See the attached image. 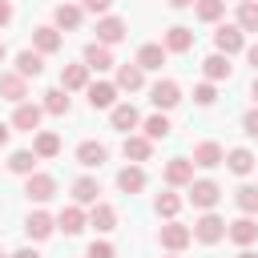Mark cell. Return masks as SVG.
Here are the masks:
<instances>
[{
    "instance_id": "obj_1",
    "label": "cell",
    "mask_w": 258,
    "mask_h": 258,
    "mask_svg": "<svg viewBox=\"0 0 258 258\" xmlns=\"http://www.w3.org/2000/svg\"><path fill=\"white\" fill-rule=\"evenodd\" d=\"M198 242H206V246H214V242H222L226 238V222L218 218V214H202L198 222H194V230H189Z\"/></svg>"
},
{
    "instance_id": "obj_2",
    "label": "cell",
    "mask_w": 258,
    "mask_h": 258,
    "mask_svg": "<svg viewBox=\"0 0 258 258\" xmlns=\"http://www.w3.org/2000/svg\"><path fill=\"white\" fill-rule=\"evenodd\" d=\"M218 198H222V189H218V181H189V202L198 206V210H214L218 206Z\"/></svg>"
},
{
    "instance_id": "obj_3",
    "label": "cell",
    "mask_w": 258,
    "mask_h": 258,
    "mask_svg": "<svg viewBox=\"0 0 258 258\" xmlns=\"http://www.w3.org/2000/svg\"><path fill=\"white\" fill-rule=\"evenodd\" d=\"M121 40H125V20L121 16H101L97 20V44L109 48V44H121Z\"/></svg>"
},
{
    "instance_id": "obj_4",
    "label": "cell",
    "mask_w": 258,
    "mask_h": 258,
    "mask_svg": "<svg viewBox=\"0 0 258 258\" xmlns=\"http://www.w3.org/2000/svg\"><path fill=\"white\" fill-rule=\"evenodd\" d=\"M214 44H218L222 56H234V52H242L246 40H242V28H238V24H222V28L214 32Z\"/></svg>"
},
{
    "instance_id": "obj_5",
    "label": "cell",
    "mask_w": 258,
    "mask_h": 258,
    "mask_svg": "<svg viewBox=\"0 0 258 258\" xmlns=\"http://www.w3.org/2000/svg\"><path fill=\"white\" fill-rule=\"evenodd\" d=\"M105 157H109V149H105L101 141H81V145H77V161H81L85 169H101Z\"/></svg>"
},
{
    "instance_id": "obj_6",
    "label": "cell",
    "mask_w": 258,
    "mask_h": 258,
    "mask_svg": "<svg viewBox=\"0 0 258 258\" xmlns=\"http://www.w3.org/2000/svg\"><path fill=\"white\" fill-rule=\"evenodd\" d=\"M24 194H28L32 202H48V198L56 194V181H52L48 173H28V181H24Z\"/></svg>"
},
{
    "instance_id": "obj_7",
    "label": "cell",
    "mask_w": 258,
    "mask_h": 258,
    "mask_svg": "<svg viewBox=\"0 0 258 258\" xmlns=\"http://www.w3.org/2000/svg\"><path fill=\"white\" fill-rule=\"evenodd\" d=\"M189 242H194L189 226H181V222H169V226H161V246H165V250H185Z\"/></svg>"
},
{
    "instance_id": "obj_8",
    "label": "cell",
    "mask_w": 258,
    "mask_h": 258,
    "mask_svg": "<svg viewBox=\"0 0 258 258\" xmlns=\"http://www.w3.org/2000/svg\"><path fill=\"white\" fill-rule=\"evenodd\" d=\"M0 97H4V101H12V105H20V101L28 97L24 77H20V73H0Z\"/></svg>"
},
{
    "instance_id": "obj_9",
    "label": "cell",
    "mask_w": 258,
    "mask_h": 258,
    "mask_svg": "<svg viewBox=\"0 0 258 258\" xmlns=\"http://www.w3.org/2000/svg\"><path fill=\"white\" fill-rule=\"evenodd\" d=\"M149 101H153L157 109H173V105L181 101V89H177V81H157V85H153V93H149Z\"/></svg>"
},
{
    "instance_id": "obj_10",
    "label": "cell",
    "mask_w": 258,
    "mask_h": 258,
    "mask_svg": "<svg viewBox=\"0 0 258 258\" xmlns=\"http://www.w3.org/2000/svg\"><path fill=\"white\" fill-rule=\"evenodd\" d=\"M40 117H44V109H40V105L20 101V105H16V113H12V125H16V129H24V133H32V129L40 125Z\"/></svg>"
},
{
    "instance_id": "obj_11",
    "label": "cell",
    "mask_w": 258,
    "mask_h": 258,
    "mask_svg": "<svg viewBox=\"0 0 258 258\" xmlns=\"http://www.w3.org/2000/svg\"><path fill=\"white\" fill-rule=\"evenodd\" d=\"M226 238L238 242V246H250V242L258 238V222H254V218H238V222L226 226Z\"/></svg>"
},
{
    "instance_id": "obj_12",
    "label": "cell",
    "mask_w": 258,
    "mask_h": 258,
    "mask_svg": "<svg viewBox=\"0 0 258 258\" xmlns=\"http://www.w3.org/2000/svg\"><path fill=\"white\" fill-rule=\"evenodd\" d=\"M89 105H93V109H113V105H117V85H109V81L89 85Z\"/></svg>"
},
{
    "instance_id": "obj_13",
    "label": "cell",
    "mask_w": 258,
    "mask_h": 258,
    "mask_svg": "<svg viewBox=\"0 0 258 258\" xmlns=\"http://www.w3.org/2000/svg\"><path fill=\"white\" fill-rule=\"evenodd\" d=\"M222 161H226V153H222L218 141H202V145L194 149V165H202V169H214V165H222Z\"/></svg>"
},
{
    "instance_id": "obj_14",
    "label": "cell",
    "mask_w": 258,
    "mask_h": 258,
    "mask_svg": "<svg viewBox=\"0 0 258 258\" xmlns=\"http://www.w3.org/2000/svg\"><path fill=\"white\" fill-rule=\"evenodd\" d=\"M161 48H169V52H189L194 48V32L185 28V24H173L169 32H165V44Z\"/></svg>"
},
{
    "instance_id": "obj_15",
    "label": "cell",
    "mask_w": 258,
    "mask_h": 258,
    "mask_svg": "<svg viewBox=\"0 0 258 258\" xmlns=\"http://www.w3.org/2000/svg\"><path fill=\"white\" fill-rule=\"evenodd\" d=\"M165 181H169V185H189V181H194V161L173 157V161L165 165Z\"/></svg>"
},
{
    "instance_id": "obj_16",
    "label": "cell",
    "mask_w": 258,
    "mask_h": 258,
    "mask_svg": "<svg viewBox=\"0 0 258 258\" xmlns=\"http://www.w3.org/2000/svg\"><path fill=\"white\" fill-rule=\"evenodd\" d=\"M16 73H20L24 81H28V77H40V73H44V56L32 52V48H24V52L16 56Z\"/></svg>"
},
{
    "instance_id": "obj_17",
    "label": "cell",
    "mask_w": 258,
    "mask_h": 258,
    "mask_svg": "<svg viewBox=\"0 0 258 258\" xmlns=\"http://www.w3.org/2000/svg\"><path fill=\"white\" fill-rule=\"evenodd\" d=\"M32 44H36V52L44 56V52H56L60 48V32L56 28H48V24H40L36 32H32Z\"/></svg>"
},
{
    "instance_id": "obj_18",
    "label": "cell",
    "mask_w": 258,
    "mask_h": 258,
    "mask_svg": "<svg viewBox=\"0 0 258 258\" xmlns=\"http://www.w3.org/2000/svg\"><path fill=\"white\" fill-rule=\"evenodd\" d=\"M85 69H97V73L113 69V52H109L105 44H89V48H85Z\"/></svg>"
},
{
    "instance_id": "obj_19",
    "label": "cell",
    "mask_w": 258,
    "mask_h": 258,
    "mask_svg": "<svg viewBox=\"0 0 258 258\" xmlns=\"http://www.w3.org/2000/svg\"><path fill=\"white\" fill-rule=\"evenodd\" d=\"M202 73H206L210 81H230V56H222V52L206 56V60H202Z\"/></svg>"
},
{
    "instance_id": "obj_20",
    "label": "cell",
    "mask_w": 258,
    "mask_h": 258,
    "mask_svg": "<svg viewBox=\"0 0 258 258\" xmlns=\"http://www.w3.org/2000/svg\"><path fill=\"white\" fill-rule=\"evenodd\" d=\"M89 85V69L85 64H64L60 69V89L69 93V89H85Z\"/></svg>"
},
{
    "instance_id": "obj_21",
    "label": "cell",
    "mask_w": 258,
    "mask_h": 258,
    "mask_svg": "<svg viewBox=\"0 0 258 258\" xmlns=\"http://www.w3.org/2000/svg\"><path fill=\"white\" fill-rule=\"evenodd\" d=\"M117 185H121L125 194H137V189H145V169H141V165H125V169L117 173Z\"/></svg>"
},
{
    "instance_id": "obj_22",
    "label": "cell",
    "mask_w": 258,
    "mask_h": 258,
    "mask_svg": "<svg viewBox=\"0 0 258 258\" xmlns=\"http://www.w3.org/2000/svg\"><path fill=\"white\" fill-rule=\"evenodd\" d=\"M165 64V48L161 44H141V52H137V69L145 73V69H161Z\"/></svg>"
},
{
    "instance_id": "obj_23",
    "label": "cell",
    "mask_w": 258,
    "mask_h": 258,
    "mask_svg": "<svg viewBox=\"0 0 258 258\" xmlns=\"http://www.w3.org/2000/svg\"><path fill=\"white\" fill-rule=\"evenodd\" d=\"M97 194H101L97 177H77V181H73V198H77L81 206H89V202L97 206Z\"/></svg>"
},
{
    "instance_id": "obj_24",
    "label": "cell",
    "mask_w": 258,
    "mask_h": 258,
    "mask_svg": "<svg viewBox=\"0 0 258 258\" xmlns=\"http://www.w3.org/2000/svg\"><path fill=\"white\" fill-rule=\"evenodd\" d=\"M89 226H93V230H101V234H105V230H113V226H117V210H113V206H105V202H97V206H93Z\"/></svg>"
},
{
    "instance_id": "obj_25",
    "label": "cell",
    "mask_w": 258,
    "mask_h": 258,
    "mask_svg": "<svg viewBox=\"0 0 258 258\" xmlns=\"http://www.w3.org/2000/svg\"><path fill=\"white\" fill-rule=\"evenodd\" d=\"M56 226H60L64 234H81V230H85V214H81V206H64L60 218H56Z\"/></svg>"
},
{
    "instance_id": "obj_26",
    "label": "cell",
    "mask_w": 258,
    "mask_h": 258,
    "mask_svg": "<svg viewBox=\"0 0 258 258\" xmlns=\"http://www.w3.org/2000/svg\"><path fill=\"white\" fill-rule=\"evenodd\" d=\"M238 28L258 32V0H238Z\"/></svg>"
},
{
    "instance_id": "obj_27",
    "label": "cell",
    "mask_w": 258,
    "mask_h": 258,
    "mask_svg": "<svg viewBox=\"0 0 258 258\" xmlns=\"http://www.w3.org/2000/svg\"><path fill=\"white\" fill-rule=\"evenodd\" d=\"M141 85H145V73H141L137 64H121V69H117V89H129V93H133V89H141Z\"/></svg>"
},
{
    "instance_id": "obj_28",
    "label": "cell",
    "mask_w": 258,
    "mask_h": 258,
    "mask_svg": "<svg viewBox=\"0 0 258 258\" xmlns=\"http://www.w3.org/2000/svg\"><path fill=\"white\" fill-rule=\"evenodd\" d=\"M32 153H36V157H56V153H60V137H56V133H48V129H44V133H36Z\"/></svg>"
},
{
    "instance_id": "obj_29",
    "label": "cell",
    "mask_w": 258,
    "mask_h": 258,
    "mask_svg": "<svg viewBox=\"0 0 258 258\" xmlns=\"http://www.w3.org/2000/svg\"><path fill=\"white\" fill-rule=\"evenodd\" d=\"M24 230H28V238H36V242H40V238H48V234H52V218L36 210V214H28V222H24Z\"/></svg>"
},
{
    "instance_id": "obj_30",
    "label": "cell",
    "mask_w": 258,
    "mask_h": 258,
    "mask_svg": "<svg viewBox=\"0 0 258 258\" xmlns=\"http://www.w3.org/2000/svg\"><path fill=\"white\" fill-rule=\"evenodd\" d=\"M40 109H44V113H52V117H64V113H69V97H64V89H48Z\"/></svg>"
},
{
    "instance_id": "obj_31",
    "label": "cell",
    "mask_w": 258,
    "mask_h": 258,
    "mask_svg": "<svg viewBox=\"0 0 258 258\" xmlns=\"http://www.w3.org/2000/svg\"><path fill=\"white\" fill-rule=\"evenodd\" d=\"M137 121H141V117H137V109H133V105H113V129L129 133Z\"/></svg>"
},
{
    "instance_id": "obj_32",
    "label": "cell",
    "mask_w": 258,
    "mask_h": 258,
    "mask_svg": "<svg viewBox=\"0 0 258 258\" xmlns=\"http://www.w3.org/2000/svg\"><path fill=\"white\" fill-rule=\"evenodd\" d=\"M36 161H40V157H36L32 149H16V153H12V161H8V169H12V173H24V177H28Z\"/></svg>"
},
{
    "instance_id": "obj_33",
    "label": "cell",
    "mask_w": 258,
    "mask_h": 258,
    "mask_svg": "<svg viewBox=\"0 0 258 258\" xmlns=\"http://www.w3.org/2000/svg\"><path fill=\"white\" fill-rule=\"evenodd\" d=\"M226 165H230L234 173H250V169H254V153H250V149H230V153H226Z\"/></svg>"
},
{
    "instance_id": "obj_34",
    "label": "cell",
    "mask_w": 258,
    "mask_h": 258,
    "mask_svg": "<svg viewBox=\"0 0 258 258\" xmlns=\"http://www.w3.org/2000/svg\"><path fill=\"white\" fill-rule=\"evenodd\" d=\"M149 149H153L149 137H125V157H129V161H145Z\"/></svg>"
},
{
    "instance_id": "obj_35",
    "label": "cell",
    "mask_w": 258,
    "mask_h": 258,
    "mask_svg": "<svg viewBox=\"0 0 258 258\" xmlns=\"http://www.w3.org/2000/svg\"><path fill=\"white\" fill-rule=\"evenodd\" d=\"M169 129H173V125H169V121H165L161 113L145 121V137H149V141H165V137H169Z\"/></svg>"
},
{
    "instance_id": "obj_36",
    "label": "cell",
    "mask_w": 258,
    "mask_h": 258,
    "mask_svg": "<svg viewBox=\"0 0 258 258\" xmlns=\"http://www.w3.org/2000/svg\"><path fill=\"white\" fill-rule=\"evenodd\" d=\"M194 4H198V20H206V24H214L226 8V0H194Z\"/></svg>"
},
{
    "instance_id": "obj_37",
    "label": "cell",
    "mask_w": 258,
    "mask_h": 258,
    "mask_svg": "<svg viewBox=\"0 0 258 258\" xmlns=\"http://www.w3.org/2000/svg\"><path fill=\"white\" fill-rule=\"evenodd\" d=\"M153 210H157L161 218H173V214L181 210V198H177V194H157V202H153Z\"/></svg>"
},
{
    "instance_id": "obj_38",
    "label": "cell",
    "mask_w": 258,
    "mask_h": 258,
    "mask_svg": "<svg viewBox=\"0 0 258 258\" xmlns=\"http://www.w3.org/2000/svg\"><path fill=\"white\" fill-rule=\"evenodd\" d=\"M234 202L242 206V214H258V189H254V185H242V189L234 194Z\"/></svg>"
},
{
    "instance_id": "obj_39",
    "label": "cell",
    "mask_w": 258,
    "mask_h": 258,
    "mask_svg": "<svg viewBox=\"0 0 258 258\" xmlns=\"http://www.w3.org/2000/svg\"><path fill=\"white\" fill-rule=\"evenodd\" d=\"M56 24H60V28H77V24H81V8H77V4H60V8H56Z\"/></svg>"
},
{
    "instance_id": "obj_40",
    "label": "cell",
    "mask_w": 258,
    "mask_h": 258,
    "mask_svg": "<svg viewBox=\"0 0 258 258\" xmlns=\"http://www.w3.org/2000/svg\"><path fill=\"white\" fill-rule=\"evenodd\" d=\"M194 101H198V105H214V101H218L214 85H198V89H194Z\"/></svg>"
},
{
    "instance_id": "obj_41",
    "label": "cell",
    "mask_w": 258,
    "mask_h": 258,
    "mask_svg": "<svg viewBox=\"0 0 258 258\" xmlns=\"http://www.w3.org/2000/svg\"><path fill=\"white\" fill-rule=\"evenodd\" d=\"M85 258H113V246H109V242H93Z\"/></svg>"
},
{
    "instance_id": "obj_42",
    "label": "cell",
    "mask_w": 258,
    "mask_h": 258,
    "mask_svg": "<svg viewBox=\"0 0 258 258\" xmlns=\"http://www.w3.org/2000/svg\"><path fill=\"white\" fill-rule=\"evenodd\" d=\"M242 129H246V137H258V109H250L242 117Z\"/></svg>"
},
{
    "instance_id": "obj_43",
    "label": "cell",
    "mask_w": 258,
    "mask_h": 258,
    "mask_svg": "<svg viewBox=\"0 0 258 258\" xmlns=\"http://www.w3.org/2000/svg\"><path fill=\"white\" fill-rule=\"evenodd\" d=\"M81 4H85L89 12H109V4H113V0H81Z\"/></svg>"
},
{
    "instance_id": "obj_44",
    "label": "cell",
    "mask_w": 258,
    "mask_h": 258,
    "mask_svg": "<svg viewBox=\"0 0 258 258\" xmlns=\"http://www.w3.org/2000/svg\"><path fill=\"white\" fill-rule=\"evenodd\" d=\"M8 20H12V4H8V0H0V28H4Z\"/></svg>"
},
{
    "instance_id": "obj_45",
    "label": "cell",
    "mask_w": 258,
    "mask_h": 258,
    "mask_svg": "<svg viewBox=\"0 0 258 258\" xmlns=\"http://www.w3.org/2000/svg\"><path fill=\"white\" fill-rule=\"evenodd\" d=\"M246 56H250V64L258 69V44H250V48H246Z\"/></svg>"
},
{
    "instance_id": "obj_46",
    "label": "cell",
    "mask_w": 258,
    "mask_h": 258,
    "mask_svg": "<svg viewBox=\"0 0 258 258\" xmlns=\"http://www.w3.org/2000/svg\"><path fill=\"white\" fill-rule=\"evenodd\" d=\"M12 258H40V254H36V250H28V246H24V250H16V254H12Z\"/></svg>"
},
{
    "instance_id": "obj_47",
    "label": "cell",
    "mask_w": 258,
    "mask_h": 258,
    "mask_svg": "<svg viewBox=\"0 0 258 258\" xmlns=\"http://www.w3.org/2000/svg\"><path fill=\"white\" fill-rule=\"evenodd\" d=\"M8 133H12V129H8L4 121H0V145H8Z\"/></svg>"
},
{
    "instance_id": "obj_48",
    "label": "cell",
    "mask_w": 258,
    "mask_h": 258,
    "mask_svg": "<svg viewBox=\"0 0 258 258\" xmlns=\"http://www.w3.org/2000/svg\"><path fill=\"white\" fill-rule=\"evenodd\" d=\"M194 0H169V8H189Z\"/></svg>"
},
{
    "instance_id": "obj_49",
    "label": "cell",
    "mask_w": 258,
    "mask_h": 258,
    "mask_svg": "<svg viewBox=\"0 0 258 258\" xmlns=\"http://www.w3.org/2000/svg\"><path fill=\"white\" fill-rule=\"evenodd\" d=\"M250 97H254V101H258V77H254V85H250Z\"/></svg>"
},
{
    "instance_id": "obj_50",
    "label": "cell",
    "mask_w": 258,
    "mask_h": 258,
    "mask_svg": "<svg viewBox=\"0 0 258 258\" xmlns=\"http://www.w3.org/2000/svg\"><path fill=\"white\" fill-rule=\"evenodd\" d=\"M238 258H258V254H250V250H242V254H238Z\"/></svg>"
},
{
    "instance_id": "obj_51",
    "label": "cell",
    "mask_w": 258,
    "mask_h": 258,
    "mask_svg": "<svg viewBox=\"0 0 258 258\" xmlns=\"http://www.w3.org/2000/svg\"><path fill=\"white\" fill-rule=\"evenodd\" d=\"M0 60H4V44H0Z\"/></svg>"
},
{
    "instance_id": "obj_52",
    "label": "cell",
    "mask_w": 258,
    "mask_h": 258,
    "mask_svg": "<svg viewBox=\"0 0 258 258\" xmlns=\"http://www.w3.org/2000/svg\"><path fill=\"white\" fill-rule=\"evenodd\" d=\"M0 258H8V254H4V250H0Z\"/></svg>"
}]
</instances>
